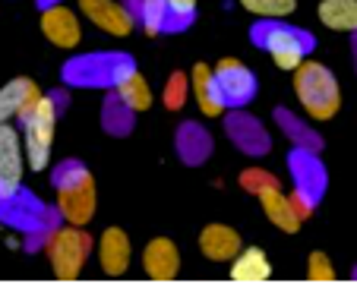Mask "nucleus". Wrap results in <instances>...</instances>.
I'll return each instance as SVG.
<instances>
[{
  "label": "nucleus",
  "mask_w": 357,
  "mask_h": 284,
  "mask_svg": "<svg viewBox=\"0 0 357 284\" xmlns=\"http://www.w3.org/2000/svg\"><path fill=\"white\" fill-rule=\"evenodd\" d=\"M130 73H136V61L123 51H95L79 54L63 63L61 79L73 88H117Z\"/></svg>",
  "instance_id": "obj_1"
},
{
  "label": "nucleus",
  "mask_w": 357,
  "mask_h": 284,
  "mask_svg": "<svg viewBox=\"0 0 357 284\" xmlns=\"http://www.w3.org/2000/svg\"><path fill=\"white\" fill-rule=\"evenodd\" d=\"M250 41H253L257 47H263V51H269L278 70H297L303 63V57L317 47V38H313L307 29H297L284 19L253 22V29H250Z\"/></svg>",
  "instance_id": "obj_2"
},
{
  "label": "nucleus",
  "mask_w": 357,
  "mask_h": 284,
  "mask_svg": "<svg viewBox=\"0 0 357 284\" xmlns=\"http://www.w3.org/2000/svg\"><path fill=\"white\" fill-rule=\"evenodd\" d=\"M51 183L57 189V209L70 224H89L95 215V180L86 171V164L76 158H63L51 174Z\"/></svg>",
  "instance_id": "obj_3"
},
{
  "label": "nucleus",
  "mask_w": 357,
  "mask_h": 284,
  "mask_svg": "<svg viewBox=\"0 0 357 284\" xmlns=\"http://www.w3.org/2000/svg\"><path fill=\"white\" fill-rule=\"evenodd\" d=\"M294 92H297V102L303 104V111H307L313 120H329V117H335L338 108H342L338 79L323 63L303 61L301 67L294 70Z\"/></svg>",
  "instance_id": "obj_4"
},
{
  "label": "nucleus",
  "mask_w": 357,
  "mask_h": 284,
  "mask_svg": "<svg viewBox=\"0 0 357 284\" xmlns=\"http://www.w3.org/2000/svg\"><path fill=\"white\" fill-rule=\"evenodd\" d=\"M57 104L51 95H38L32 104L20 114L22 120V145L29 155V168L45 171L47 155H51V142H54V123H57Z\"/></svg>",
  "instance_id": "obj_5"
},
{
  "label": "nucleus",
  "mask_w": 357,
  "mask_h": 284,
  "mask_svg": "<svg viewBox=\"0 0 357 284\" xmlns=\"http://www.w3.org/2000/svg\"><path fill=\"white\" fill-rule=\"evenodd\" d=\"M288 171L291 180H294V193H288L291 203H294L301 218H310L326 193V168L319 161V152L297 149L294 145L288 155Z\"/></svg>",
  "instance_id": "obj_6"
},
{
  "label": "nucleus",
  "mask_w": 357,
  "mask_h": 284,
  "mask_svg": "<svg viewBox=\"0 0 357 284\" xmlns=\"http://www.w3.org/2000/svg\"><path fill=\"white\" fill-rule=\"evenodd\" d=\"M61 209H51L45 205L38 196H32L29 189H13L10 196L0 199V221H7L10 228L26 230V234H35V230H47L54 234L61 228Z\"/></svg>",
  "instance_id": "obj_7"
},
{
  "label": "nucleus",
  "mask_w": 357,
  "mask_h": 284,
  "mask_svg": "<svg viewBox=\"0 0 357 284\" xmlns=\"http://www.w3.org/2000/svg\"><path fill=\"white\" fill-rule=\"evenodd\" d=\"M47 259H51V269L61 281H73L79 278L82 265H86L89 253H92V237L79 228V224H70V228H57L47 240Z\"/></svg>",
  "instance_id": "obj_8"
},
{
  "label": "nucleus",
  "mask_w": 357,
  "mask_h": 284,
  "mask_svg": "<svg viewBox=\"0 0 357 284\" xmlns=\"http://www.w3.org/2000/svg\"><path fill=\"white\" fill-rule=\"evenodd\" d=\"M212 73H215L218 92H222L228 111L231 108H243V104H250L253 98H257V76L250 73V70L243 67L241 61H234V57H225V61L218 63Z\"/></svg>",
  "instance_id": "obj_9"
},
{
  "label": "nucleus",
  "mask_w": 357,
  "mask_h": 284,
  "mask_svg": "<svg viewBox=\"0 0 357 284\" xmlns=\"http://www.w3.org/2000/svg\"><path fill=\"white\" fill-rule=\"evenodd\" d=\"M225 133L231 136L237 149L243 155H266L272 149V136L263 123L257 120L253 114H243L241 108H231V114H225Z\"/></svg>",
  "instance_id": "obj_10"
},
{
  "label": "nucleus",
  "mask_w": 357,
  "mask_h": 284,
  "mask_svg": "<svg viewBox=\"0 0 357 284\" xmlns=\"http://www.w3.org/2000/svg\"><path fill=\"white\" fill-rule=\"evenodd\" d=\"M22 139L10 123H0V199L20 189L22 180Z\"/></svg>",
  "instance_id": "obj_11"
},
{
  "label": "nucleus",
  "mask_w": 357,
  "mask_h": 284,
  "mask_svg": "<svg viewBox=\"0 0 357 284\" xmlns=\"http://www.w3.org/2000/svg\"><path fill=\"white\" fill-rule=\"evenodd\" d=\"M41 32L54 47H76L82 41V26L79 16L73 10H67L63 3L41 10Z\"/></svg>",
  "instance_id": "obj_12"
},
{
  "label": "nucleus",
  "mask_w": 357,
  "mask_h": 284,
  "mask_svg": "<svg viewBox=\"0 0 357 284\" xmlns=\"http://www.w3.org/2000/svg\"><path fill=\"white\" fill-rule=\"evenodd\" d=\"M79 10L98 29H105L108 35H117V38L130 35V29H133L130 10L123 3H117V0H79Z\"/></svg>",
  "instance_id": "obj_13"
},
{
  "label": "nucleus",
  "mask_w": 357,
  "mask_h": 284,
  "mask_svg": "<svg viewBox=\"0 0 357 284\" xmlns=\"http://www.w3.org/2000/svg\"><path fill=\"white\" fill-rule=\"evenodd\" d=\"M212 149H215V142H212V133L202 123L187 120L177 127V155H181L183 164L196 168L212 155Z\"/></svg>",
  "instance_id": "obj_14"
},
{
  "label": "nucleus",
  "mask_w": 357,
  "mask_h": 284,
  "mask_svg": "<svg viewBox=\"0 0 357 284\" xmlns=\"http://www.w3.org/2000/svg\"><path fill=\"white\" fill-rule=\"evenodd\" d=\"M190 88H193V98L199 104V111L206 117H225L228 104H225L222 92H218V82L215 73H212L206 63H196L193 73H190Z\"/></svg>",
  "instance_id": "obj_15"
},
{
  "label": "nucleus",
  "mask_w": 357,
  "mask_h": 284,
  "mask_svg": "<svg viewBox=\"0 0 357 284\" xmlns=\"http://www.w3.org/2000/svg\"><path fill=\"white\" fill-rule=\"evenodd\" d=\"M142 265H146V275L155 278V281H171L181 269V253L171 244L168 237H155L152 244L142 253Z\"/></svg>",
  "instance_id": "obj_16"
},
{
  "label": "nucleus",
  "mask_w": 357,
  "mask_h": 284,
  "mask_svg": "<svg viewBox=\"0 0 357 284\" xmlns=\"http://www.w3.org/2000/svg\"><path fill=\"white\" fill-rule=\"evenodd\" d=\"M199 250L215 262H231L241 253V234L228 224H209L199 234Z\"/></svg>",
  "instance_id": "obj_17"
},
{
  "label": "nucleus",
  "mask_w": 357,
  "mask_h": 284,
  "mask_svg": "<svg viewBox=\"0 0 357 284\" xmlns=\"http://www.w3.org/2000/svg\"><path fill=\"white\" fill-rule=\"evenodd\" d=\"M98 256H101V269H105V275H111V278L123 275L127 265H130V237L123 234L121 228H108L105 234H101Z\"/></svg>",
  "instance_id": "obj_18"
},
{
  "label": "nucleus",
  "mask_w": 357,
  "mask_h": 284,
  "mask_svg": "<svg viewBox=\"0 0 357 284\" xmlns=\"http://www.w3.org/2000/svg\"><path fill=\"white\" fill-rule=\"evenodd\" d=\"M38 95H41L38 86H35L32 79H26V76L10 79L7 86L0 88V123H10L13 117H20Z\"/></svg>",
  "instance_id": "obj_19"
},
{
  "label": "nucleus",
  "mask_w": 357,
  "mask_h": 284,
  "mask_svg": "<svg viewBox=\"0 0 357 284\" xmlns=\"http://www.w3.org/2000/svg\"><path fill=\"white\" fill-rule=\"evenodd\" d=\"M259 205H263V212L269 215V221L275 224V228H282L284 234H294L297 228H301L303 218L297 215L294 203H291V196H284L282 187H272L266 189V193H259Z\"/></svg>",
  "instance_id": "obj_20"
},
{
  "label": "nucleus",
  "mask_w": 357,
  "mask_h": 284,
  "mask_svg": "<svg viewBox=\"0 0 357 284\" xmlns=\"http://www.w3.org/2000/svg\"><path fill=\"white\" fill-rule=\"evenodd\" d=\"M101 127L108 129L111 136H127V133H133V127H136V111L117 95V88H111V92L105 95V104H101Z\"/></svg>",
  "instance_id": "obj_21"
},
{
  "label": "nucleus",
  "mask_w": 357,
  "mask_h": 284,
  "mask_svg": "<svg viewBox=\"0 0 357 284\" xmlns=\"http://www.w3.org/2000/svg\"><path fill=\"white\" fill-rule=\"evenodd\" d=\"M272 275V265L266 259L263 250L250 246V250H241L231 262V281H241V284H257V281H266Z\"/></svg>",
  "instance_id": "obj_22"
},
{
  "label": "nucleus",
  "mask_w": 357,
  "mask_h": 284,
  "mask_svg": "<svg viewBox=\"0 0 357 284\" xmlns=\"http://www.w3.org/2000/svg\"><path fill=\"white\" fill-rule=\"evenodd\" d=\"M275 123L282 127V133L294 142L297 149H310V152L323 149V136H319L317 129L307 127V120H301L297 114H291L288 108H275Z\"/></svg>",
  "instance_id": "obj_23"
},
{
  "label": "nucleus",
  "mask_w": 357,
  "mask_h": 284,
  "mask_svg": "<svg viewBox=\"0 0 357 284\" xmlns=\"http://www.w3.org/2000/svg\"><path fill=\"white\" fill-rule=\"evenodd\" d=\"M123 7L130 10L133 22H139L149 35L165 32V26H168V0H127Z\"/></svg>",
  "instance_id": "obj_24"
},
{
  "label": "nucleus",
  "mask_w": 357,
  "mask_h": 284,
  "mask_svg": "<svg viewBox=\"0 0 357 284\" xmlns=\"http://www.w3.org/2000/svg\"><path fill=\"white\" fill-rule=\"evenodd\" d=\"M319 22L338 32H357V0H323Z\"/></svg>",
  "instance_id": "obj_25"
},
{
  "label": "nucleus",
  "mask_w": 357,
  "mask_h": 284,
  "mask_svg": "<svg viewBox=\"0 0 357 284\" xmlns=\"http://www.w3.org/2000/svg\"><path fill=\"white\" fill-rule=\"evenodd\" d=\"M117 95H121L133 111H146L149 104H152V88H149V82L142 79L139 73H130L127 79L117 86Z\"/></svg>",
  "instance_id": "obj_26"
},
{
  "label": "nucleus",
  "mask_w": 357,
  "mask_h": 284,
  "mask_svg": "<svg viewBox=\"0 0 357 284\" xmlns=\"http://www.w3.org/2000/svg\"><path fill=\"white\" fill-rule=\"evenodd\" d=\"M241 7L259 19H284L297 10V0H241Z\"/></svg>",
  "instance_id": "obj_27"
},
{
  "label": "nucleus",
  "mask_w": 357,
  "mask_h": 284,
  "mask_svg": "<svg viewBox=\"0 0 357 284\" xmlns=\"http://www.w3.org/2000/svg\"><path fill=\"white\" fill-rule=\"evenodd\" d=\"M196 0H168V26L165 32H183L193 26Z\"/></svg>",
  "instance_id": "obj_28"
},
{
  "label": "nucleus",
  "mask_w": 357,
  "mask_h": 284,
  "mask_svg": "<svg viewBox=\"0 0 357 284\" xmlns=\"http://www.w3.org/2000/svg\"><path fill=\"white\" fill-rule=\"evenodd\" d=\"M190 92H193V88H190V76H183L181 70H177V73H171L168 82H165V108H168V111H181Z\"/></svg>",
  "instance_id": "obj_29"
},
{
  "label": "nucleus",
  "mask_w": 357,
  "mask_h": 284,
  "mask_svg": "<svg viewBox=\"0 0 357 284\" xmlns=\"http://www.w3.org/2000/svg\"><path fill=\"white\" fill-rule=\"evenodd\" d=\"M241 187L247 189V193H253V196H259V193H266V189L278 187V177L269 174V171H263V168H247L241 174Z\"/></svg>",
  "instance_id": "obj_30"
},
{
  "label": "nucleus",
  "mask_w": 357,
  "mask_h": 284,
  "mask_svg": "<svg viewBox=\"0 0 357 284\" xmlns=\"http://www.w3.org/2000/svg\"><path fill=\"white\" fill-rule=\"evenodd\" d=\"M307 278H310V281H335V269H332V262H329V256H326V253H313V256H310Z\"/></svg>",
  "instance_id": "obj_31"
},
{
  "label": "nucleus",
  "mask_w": 357,
  "mask_h": 284,
  "mask_svg": "<svg viewBox=\"0 0 357 284\" xmlns=\"http://www.w3.org/2000/svg\"><path fill=\"white\" fill-rule=\"evenodd\" d=\"M54 3H63V0H38V7L47 10V7H54Z\"/></svg>",
  "instance_id": "obj_32"
},
{
  "label": "nucleus",
  "mask_w": 357,
  "mask_h": 284,
  "mask_svg": "<svg viewBox=\"0 0 357 284\" xmlns=\"http://www.w3.org/2000/svg\"><path fill=\"white\" fill-rule=\"evenodd\" d=\"M354 38H351V51H354V61H357V32H351Z\"/></svg>",
  "instance_id": "obj_33"
},
{
  "label": "nucleus",
  "mask_w": 357,
  "mask_h": 284,
  "mask_svg": "<svg viewBox=\"0 0 357 284\" xmlns=\"http://www.w3.org/2000/svg\"><path fill=\"white\" fill-rule=\"evenodd\" d=\"M351 278H354V281H357V265H354V269H351Z\"/></svg>",
  "instance_id": "obj_34"
}]
</instances>
